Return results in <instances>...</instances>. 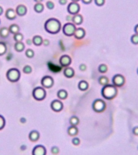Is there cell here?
<instances>
[{
    "label": "cell",
    "instance_id": "cell-1",
    "mask_svg": "<svg viewBox=\"0 0 138 155\" xmlns=\"http://www.w3.org/2000/svg\"><path fill=\"white\" fill-rule=\"evenodd\" d=\"M44 29L50 34H57L61 30V23L54 18L49 19L44 24Z\"/></svg>",
    "mask_w": 138,
    "mask_h": 155
},
{
    "label": "cell",
    "instance_id": "cell-2",
    "mask_svg": "<svg viewBox=\"0 0 138 155\" xmlns=\"http://www.w3.org/2000/svg\"><path fill=\"white\" fill-rule=\"evenodd\" d=\"M102 96L104 97L105 99L108 100H111L112 98L116 97L117 95V88L116 86H114L113 84H107L104 86L101 91Z\"/></svg>",
    "mask_w": 138,
    "mask_h": 155
},
{
    "label": "cell",
    "instance_id": "cell-3",
    "mask_svg": "<svg viewBox=\"0 0 138 155\" xmlns=\"http://www.w3.org/2000/svg\"><path fill=\"white\" fill-rule=\"evenodd\" d=\"M7 78L9 81L12 82H17L20 78V70L18 69H15V68L10 69L7 72Z\"/></svg>",
    "mask_w": 138,
    "mask_h": 155
},
{
    "label": "cell",
    "instance_id": "cell-4",
    "mask_svg": "<svg viewBox=\"0 0 138 155\" xmlns=\"http://www.w3.org/2000/svg\"><path fill=\"white\" fill-rule=\"evenodd\" d=\"M32 96L36 100L41 101L46 97V91L43 87L38 86V87H36L32 91Z\"/></svg>",
    "mask_w": 138,
    "mask_h": 155
},
{
    "label": "cell",
    "instance_id": "cell-5",
    "mask_svg": "<svg viewBox=\"0 0 138 155\" xmlns=\"http://www.w3.org/2000/svg\"><path fill=\"white\" fill-rule=\"evenodd\" d=\"M92 108L93 110L96 112H102L104 111V109L106 108V103L103 99L100 98H97L93 102L92 104Z\"/></svg>",
    "mask_w": 138,
    "mask_h": 155
},
{
    "label": "cell",
    "instance_id": "cell-6",
    "mask_svg": "<svg viewBox=\"0 0 138 155\" xmlns=\"http://www.w3.org/2000/svg\"><path fill=\"white\" fill-rule=\"evenodd\" d=\"M76 26L74 24H72V23H67L63 26V28H62V31H63V33H64L66 36L67 37H71V36H74V32L76 30Z\"/></svg>",
    "mask_w": 138,
    "mask_h": 155
},
{
    "label": "cell",
    "instance_id": "cell-7",
    "mask_svg": "<svg viewBox=\"0 0 138 155\" xmlns=\"http://www.w3.org/2000/svg\"><path fill=\"white\" fill-rule=\"evenodd\" d=\"M67 11L70 14V15H76V14H79V11H80V6L78 3L76 2H71L68 5V8H67Z\"/></svg>",
    "mask_w": 138,
    "mask_h": 155
},
{
    "label": "cell",
    "instance_id": "cell-8",
    "mask_svg": "<svg viewBox=\"0 0 138 155\" xmlns=\"http://www.w3.org/2000/svg\"><path fill=\"white\" fill-rule=\"evenodd\" d=\"M124 82H125V79H124L123 75H121V74H116L112 78V83L116 87H120V86H123L124 84Z\"/></svg>",
    "mask_w": 138,
    "mask_h": 155
},
{
    "label": "cell",
    "instance_id": "cell-9",
    "mask_svg": "<svg viewBox=\"0 0 138 155\" xmlns=\"http://www.w3.org/2000/svg\"><path fill=\"white\" fill-rule=\"evenodd\" d=\"M41 85L44 88H50L53 85V79L50 76H45L41 79Z\"/></svg>",
    "mask_w": 138,
    "mask_h": 155
},
{
    "label": "cell",
    "instance_id": "cell-10",
    "mask_svg": "<svg viewBox=\"0 0 138 155\" xmlns=\"http://www.w3.org/2000/svg\"><path fill=\"white\" fill-rule=\"evenodd\" d=\"M32 155H46V149L41 145H37L32 150Z\"/></svg>",
    "mask_w": 138,
    "mask_h": 155
},
{
    "label": "cell",
    "instance_id": "cell-11",
    "mask_svg": "<svg viewBox=\"0 0 138 155\" xmlns=\"http://www.w3.org/2000/svg\"><path fill=\"white\" fill-rule=\"evenodd\" d=\"M51 108L54 111H61L63 108V104L60 100H57V99H55L51 103Z\"/></svg>",
    "mask_w": 138,
    "mask_h": 155
},
{
    "label": "cell",
    "instance_id": "cell-12",
    "mask_svg": "<svg viewBox=\"0 0 138 155\" xmlns=\"http://www.w3.org/2000/svg\"><path fill=\"white\" fill-rule=\"evenodd\" d=\"M60 65L63 67H68L71 63V58L68 55H63L60 57Z\"/></svg>",
    "mask_w": 138,
    "mask_h": 155
},
{
    "label": "cell",
    "instance_id": "cell-13",
    "mask_svg": "<svg viewBox=\"0 0 138 155\" xmlns=\"http://www.w3.org/2000/svg\"><path fill=\"white\" fill-rule=\"evenodd\" d=\"M85 35H86V32H85V30L83 28H82V27H79V28H76L75 30V32H74V37L78 40L82 39L84 37H85Z\"/></svg>",
    "mask_w": 138,
    "mask_h": 155
},
{
    "label": "cell",
    "instance_id": "cell-14",
    "mask_svg": "<svg viewBox=\"0 0 138 155\" xmlns=\"http://www.w3.org/2000/svg\"><path fill=\"white\" fill-rule=\"evenodd\" d=\"M15 12L19 16H24L27 14V8L24 5H19L15 10Z\"/></svg>",
    "mask_w": 138,
    "mask_h": 155
},
{
    "label": "cell",
    "instance_id": "cell-15",
    "mask_svg": "<svg viewBox=\"0 0 138 155\" xmlns=\"http://www.w3.org/2000/svg\"><path fill=\"white\" fill-rule=\"evenodd\" d=\"M16 15H17L16 12L13 9H11V8H9L6 11V17L8 18V20H15V18H16Z\"/></svg>",
    "mask_w": 138,
    "mask_h": 155
},
{
    "label": "cell",
    "instance_id": "cell-16",
    "mask_svg": "<svg viewBox=\"0 0 138 155\" xmlns=\"http://www.w3.org/2000/svg\"><path fill=\"white\" fill-rule=\"evenodd\" d=\"M28 137L31 141H37L40 138V133L37 130H32L30 132Z\"/></svg>",
    "mask_w": 138,
    "mask_h": 155
},
{
    "label": "cell",
    "instance_id": "cell-17",
    "mask_svg": "<svg viewBox=\"0 0 138 155\" xmlns=\"http://www.w3.org/2000/svg\"><path fill=\"white\" fill-rule=\"evenodd\" d=\"M72 21L75 25H80L83 21V18L80 14H76L72 17Z\"/></svg>",
    "mask_w": 138,
    "mask_h": 155
},
{
    "label": "cell",
    "instance_id": "cell-18",
    "mask_svg": "<svg viewBox=\"0 0 138 155\" xmlns=\"http://www.w3.org/2000/svg\"><path fill=\"white\" fill-rule=\"evenodd\" d=\"M64 75L66 78H72L74 75V70L71 67H66L64 69Z\"/></svg>",
    "mask_w": 138,
    "mask_h": 155
},
{
    "label": "cell",
    "instance_id": "cell-19",
    "mask_svg": "<svg viewBox=\"0 0 138 155\" xmlns=\"http://www.w3.org/2000/svg\"><path fill=\"white\" fill-rule=\"evenodd\" d=\"M78 133H79V129H78L76 126L71 125L68 128V134L69 136H72V137L73 136H76L78 134Z\"/></svg>",
    "mask_w": 138,
    "mask_h": 155
},
{
    "label": "cell",
    "instance_id": "cell-20",
    "mask_svg": "<svg viewBox=\"0 0 138 155\" xmlns=\"http://www.w3.org/2000/svg\"><path fill=\"white\" fill-rule=\"evenodd\" d=\"M32 43L37 45V46H39L40 44H42L43 43V39L40 36H35L33 38H32Z\"/></svg>",
    "mask_w": 138,
    "mask_h": 155
},
{
    "label": "cell",
    "instance_id": "cell-21",
    "mask_svg": "<svg viewBox=\"0 0 138 155\" xmlns=\"http://www.w3.org/2000/svg\"><path fill=\"white\" fill-rule=\"evenodd\" d=\"M88 82L84 80H82V81L79 82V89L81 90V91H86V89L88 88Z\"/></svg>",
    "mask_w": 138,
    "mask_h": 155
},
{
    "label": "cell",
    "instance_id": "cell-22",
    "mask_svg": "<svg viewBox=\"0 0 138 155\" xmlns=\"http://www.w3.org/2000/svg\"><path fill=\"white\" fill-rule=\"evenodd\" d=\"M19 31H20V27H19V26L17 24H11L10 26V27H9V32H10V33H12L14 35L18 33Z\"/></svg>",
    "mask_w": 138,
    "mask_h": 155
},
{
    "label": "cell",
    "instance_id": "cell-23",
    "mask_svg": "<svg viewBox=\"0 0 138 155\" xmlns=\"http://www.w3.org/2000/svg\"><path fill=\"white\" fill-rule=\"evenodd\" d=\"M67 95H68V93H67L66 91L65 90H60L58 92H57V97L60 98V99H66L67 98Z\"/></svg>",
    "mask_w": 138,
    "mask_h": 155
},
{
    "label": "cell",
    "instance_id": "cell-24",
    "mask_svg": "<svg viewBox=\"0 0 138 155\" xmlns=\"http://www.w3.org/2000/svg\"><path fill=\"white\" fill-rule=\"evenodd\" d=\"M34 10L37 13L42 12L44 11V5L41 3H37L34 6Z\"/></svg>",
    "mask_w": 138,
    "mask_h": 155
},
{
    "label": "cell",
    "instance_id": "cell-25",
    "mask_svg": "<svg viewBox=\"0 0 138 155\" xmlns=\"http://www.w3.org/2000/svg\"><path fill=\"white\" fill-rule=\"evenodd\" d=\"M15 49L17 52H22L24 49V44L22 41L16 42L15 44Z\"/></svg>",
    "mask_w": 138,
    "mask_h": 155
},
{
    "label": "cell",
    "instance_id": "cell-26",
    "mask_svg": "<svg viewBox=\"0 0 138 155\" xmlns=\"http://www.w3.org/2000/svg\"><path fill=\"white\" fill-rule=\"evenodd\" d=\"M10 32H9V29L7 28V27H2L1 29H0V36L2 37H8V35H9Z\"/></svg>",
    "mask_w": 138,
    "mask_h": 155
},
{
    "label": "cell",
    "instance_id": "cell-27",
    "mask_svg": "<svg viewBox=\"0 0 138 155\" xmlns=\"http://www.w3.org/2000/svg\"><path fill=\"white\" fill-rule=\"evenodd\" d=\"M69 123L73 126H77L79 124V119L77 116H72L71 118L69 119Z\"/></svg>",
    "mask_w": 138,
    "mask_h": 155
},
{
    "label": "cell",
    "instance_id": "cell-28",
    "mask_svg": "<svg viewBox=\"0 0 138 155\" xmlns=\"http://www.w3.org/2000/svg\"><path fill=\"white\" fill-rule=\"evenodd\" d=\"M6 51H7V46H6L5 43L0 42V56L4 54Z\"/></svg>",
    "mask_w": 138,
    "mask_h": 155
},
{
    "label": "cell",
    "instance_id": "cell-29",
    "mask_svg": "<svg viewBox=\"0 0 138 155\" xmlns=\"http://www.w3.org/2000/svg\"><path fill=\"white\" fill-rule=\"evenodd\" d=\"M99 84H101L103 86H105L107 84H108V79L105 76H102L99 79Z\"/></svg>",
    "mask_w": 138,
    "mask_h": 155
},
{
    "label": "cell",
    "instance_id": "cell-30",
    "mask_svg": "<svg viewBox=\"0 0 138 155\" xmlns=\"http://www.w3.org/2000/svg\"><path fill=\"white\" fill-rule=\"evenodd\" d=\"M14 40L16 42L22 41L23 40H24V36H23V34L20 33V32H18V33L14 35Z\"/></svg>",
    "mask_w": 138,
    "mask_h": 155
},
{
    "label": "cell",
    "instance_id": "cell-31",
    "mask_svg": "<svg viewBox=\"0 0 138 155\" xmlns=\"http://www.w3.org/2000/svg\"><path fill=\"white\" fill-rule=\"evenodd\" d=\"M25 54H26V56H27L28 58H32L33 56H34V51L32 50V49H27L26 50V52H25Z\"/></svg>",
    "mask_w": 138,
    "mask_h": 155
},
{
    "label": "cell",
    "instance_id": "cell-32",
    "mask_svg": "<svg viewBox=\"0 0 138 155\" xmlns=\"http://www.w3.org/2000/svg\"><path fill=\"white\" fill-rule=\"evenodd\" d=\"M131 42L134 44H138V34H134L131 37Z\"/></svg>",
    "mask_w": 138,
    "mask_h": 155
},
{
    "label": "cell",
    "instance_id": "cell-33",
    "mask_svg": "<svg viewBox=\"0 0 138 155\" xmlns=\"http://www.w3.org/2000/svg\"><path fill=\"white\" fill-rule=\"evenodd\" d=\"M108 70V67H107L106 65L102 64L99 66V73H105Z\"/></svg>",
    "mask_w": 138,
    "mask_h": 155
},
{
    "label": "cell",
    "instance_id": "cell-34",
    "mask_svg": "<svg viewBox=\"0 0 138 155\" xmlns=\"http://www.w3.org/2000/svg\"><path fill=\"white\" fill-rule=\"evenodd\" d=\"M4 126H5V119L3 116L0 115V130L3 129L4 128Z\"/></svg>",
    "mask_w": 138,
    "mask_h": 155
},
{
    "label": "cell",
    "instance_id": "cell-35",
    "mask_svg": "<svg viewBox=\"0 0 138 155\" xmlns=\"http://www.w3.org/2000/svg\"><path fill=\"white\" fill-rule=\"evenodd\" d=\"M23 71L24 72L25 74H30V73L32 71V67L30 66H25L24 67V69H23Z\"/></svg>",
    "mask_w": 138,
    "mask_h": 155
},
{
    "label": "cell",
    "instance_id": "cell-36",
    "mask_svg": "<svg viewBox=\"0 0 138 155\" xmlns=\"http://www.w3.org/2000/svg\"><path fill=\"white\" fill-rule=\"evenodd\" d=\"M46 7H47L48 9H50V10H52L54 8V3L52 1H48L47 3H46Z\"/></svg>",
    "mask_w": 138,
    "mask_h": 155
},
{
    "label": "cell",
    "instance_id": "cell-37",
    "mask_svg": "<svg viewBox=\"0 0 138 155\" xmlns=\"http://www.w3.org/2000/svg\"><path fill=\"white\" fill-rule=\"evenodd\" d=\"M51 152H52V153H53V154H57V153H59V148L57 147V146H53V147L51 148Z\"/></svg>",
    "mask_w": 138,
    "mask_h": 155
},
{
    "label": "cell",
    "instance_id": "cell-38",
    "mask_svg": "<svg viewBox=\"0 0 138 155\" xmlns=\"http://www.w3.org/2000/svg\"><path fill=\"white\" fill-rule=\"evenodd\" d=\"M95 3L99 7H101L105 3V0H95Z\"/></svg>",
    "mask_w": 138,
    "mask_h": 155
},
{
    "label": "cell",
    "instance_id": "cell-39",
    "mask_svg": "<svg viewBox=\"0 0 138 155\" xmlns=\"http://www.w3.org/2000/svg\"><path fill=\"white\" fill-rule=\"evenodd\" d=\"M72 143H73L74 145H79V144H80V139L75 137L73 138V140H72Z\"/></svg>",
    "mask_w": 138,
    "mask_h": 155
},
{
    "label": "cell",
    "instance_id": "cell-40",
    "mask_svg": "<svg viewBox=\"0 0 138 155\" xmlns=\"http://www.w3.org/2000/svg\"><path fill=\"white\" fill-rule=\"evenodd\" d=\"M79 69H80V70H81V71H85V70L86 69V65H84V64L80 65V66H79Z\"/></svg>",
    "mask_w": 138,
    "mask_h": 155
},
{
    "label": "cell",
    "instance_id": "cell-41",
    "mask_svg": "<svg viewBox=\"0 0 138 155\" xmlns=\"http://www.w3.org/2000/svg\"><path fill=\"white\" fill-rule=\"evenodd\" d=\"M133 134H135V135L138 136V126H136V127H134V128H133Z\"/></svg>",
    "mask_w": 138,
    "mask_h": 155
},
{
    "label": "cell",
    "instance_id": "cell-42",
    "mask_svg": "<svg viewBox=\"0 0 138 155\" xmlns=\"http://www.w3.org/2000/svg\"><path fill=\"white\" fill-rule=\"evenodd\" d=\"M42 44H44L45 46H48L49 44H50V40H43V43Z\"/></svg>",
    "mask_w": 138,
    "mask_h": 155
},
{
    "label": "cell",
    "instance_id": "cell-43",
    "mask_svg": "<svg viewBox=\"0 0 138 155\" xmlns=\"http://www.w3.org/2000/svg\"><path fill=\"white\" fill-rule=\"evenodd\" d=\"M82 2L85 4H90L92 2V0H82Z\"/></svg>",
    "mask_w": 138,
    "mask_h": 155
},
{
    "label": "cell",
    "instance_id": "cell-44",
    "mask_svg": "<svg viewBox=\"0 0 138 155\" xmlns=\"http://www.w3.org/2000/svg\"><path fill=\"white\" fill-rule=\"evenodd\" d=\"M59 3L61 5H65L67 3V0H59Z\"/></svg>",
    "mask_w": 138,
    "mask_h": 155
},
{
    "label": "cell",
    "instance_id": "cell-45",
    "mask_svg": "<svg viewBox=\"0 0 138 155\" xmlns=\"http://www.w3.org/2000/svg\"><path fill=\"white\" fill-rule=\"evenodd\" d=\"M134 32H135L136 34H138V24H136L134 27Z\"/></svg>",
    "mask_w": 138,
    "mask_h": 155
},
{
    "label": "cell",
    "instance_id": "cell-46",
    "mask_svg": "<svg viewBox=\"0 0 138 155\" xmlns=\"http://www.w3.org/2000/svg\"><path fill=\"white\" fill-rule=\"evenodd\" d=\"M26 119L25 118H24V117H22V118H20V122H21V123H23V124H24V123H26Z\"/></svg>",
    "mask_w": 138,
    "mask_h": 155
},
{
    "label": "cell",
    "instance_id": "cell-47",
    "mask_svg": "<svg viewBox=\"0 0 138 155\" xmlns=\"http://www.w3.org/2000/svg\"><path fill=\"white\" fill-rule=\"evenodd\" d=\"M20 149H21V150H26V149H27V146H26L25 145H21Z\"/></svg>",
    "mask_w": 138,
    "mask_h": 155
},
{
    "label": "cell",
    "instance_id": "cell-48",
    "mask_svg": "<svg viewBox=\"0 0 138 155\" xmlns=\"http://www.w3.org/2000/svg\"><path fill=\"white\" fill-rule=\"evenodd\" d=\"M3 8H2V7H0V15H2V14H3Z\"/></svg>",
    "mask_w": 138,
    "mask_h": 155
},
{
    "label": "cell",
    "instance_id": "cell-49",
    "mask_svg": "<svg viewBox=\"0 0 138 155\" xmlns=\"http://www.w3.org/2000/svg\"><path fill=\"white\" fill-rule=\"evenodd\" d=\"M27 44H32V40H27Z\"/></svg>",
    "mask_w": 138,
    "mask_h": 155
},
{
    "label": "cell",
    "instance_id": "cell-50",
    "mask_svg": "<svg viewBox=\"0 0 138 155\" xmlns=\"http://www.w3.org/2000/svg\"><path fill=\"white\" fill-rule=\"evenodd\" d=\"M34 1L35 2H37V3H41L43 0H34Z\"/></svg>",
    "mask_w": 138,
    "mask_h": 155
},
{
    "label": "cell",
    "instance_id": "cell-51",
    "mask_svg": "<svg viewBox=\"0 0 138 155\" xmlns=\"http://www.w3.org/2000/svg\"><path fill=\"white\" fill-rule=\"evenodd\" d=\"M79 0H72V2H76V3H78Z\"/></svg>",
    "mask_w": 138,
    "mask_h": 155
},
{
    "label": "cell",
    "instance_id": "cell-52",
    "mask_svg": "<svg viewBox=\"0 0 138 155\" xmlns=\"http://www.w3.org/2000/svg\"><path fill=\"white\" fill-rule=\"evenodd\" d=\"M137 74H138V69H137Z\"/></svg>",
    "mask_w": 138,
    "mask_h": 155
}]
</instances>
